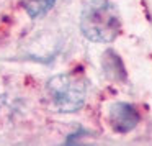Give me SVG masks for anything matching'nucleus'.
<instances>
[{"label": "nucleus", "mask_w": 152, "mask_h": 146, "mask_svg": "<svg viewBox=\"0 0 152 146\" xmlns=\"http://www.w3.org/2000/svg\"><path fill=\"white\" fill-rule=\"evenodd\" d=\"M80 31L93 43H111L121 31L119 12L108 0H92L80 17Z\"/></svg>", "instance_id": "1"}, {"label": "nucleus", "mask_w": 152, "mask_h": 146, "mask_svg": "<svg viewBox=\"0 0 152 146\" xmlns=\"http://www.w3.org/2000/svg\"><path fill=\"white\" fill-rule=\"evenodd\" d=\"M56 0H23V8L31 18H41L51 10Z\"/></svg>", "instance_id": "5"}, {"label": "nucleus", "mask_w": 152, "mask_h": 146, "mask_svg": "<svg viewBox=\"0 0 152 146\" xmlns=\"http://www.w3.org/2000/svg\"><path fill=\"white\" fill-rule=\"evenodd\" d=\"M103 72L106 77L113 80H124L126 79V71L123 66V61L115 51L108 49L103 54Z\"/></svg>", "instance_id": "4"}, {"label": "nucleus", "mask_w": 152, "mask_h": 146, "mask_svg": "<svg viewBox=\"0 0 152 146\" xmlns=\"http://www.w3.org/2000/svg\"><path fill=\"white\" fill-rule=\"evenodd\" d=\"M51 102L61 113H75L85 103L87 82L79 72L57 74L48 80Z\"/></svg>", "instance_id": "2"}, {"label": "nucleus", "mask_w": 152, "mask_h": 146, "mask_svg": "<svg viewBox=\"0 0 152 146\" xmlns=\"http://www.w3.org/2000/svg\"><path fill=\"white\" fill-rule=\"evenodd\" d=\"M139 120H141L139 112L131 103L118 102L110 107L108 122L116 133H129L137 126Z\"/></svg>", "instance_id": "3"}]
</instances>
